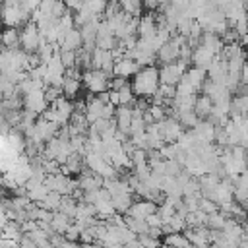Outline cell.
<instances>
[{
  "instance_id": "6da1fadb",
  "label": "cell",
  "mask_w": 248,
  "mask_h": 248,
  "mask_svg": "<svg viewBox=\"0 0 248 248\" xmlns=\"http://www.w3.org/2000/svg\"><path fill=\"white\" fill-rule=\"evenodd\" d=\"M159 85H161L159 68H155V66L140 68V72L130 81V87H132L134 95L140 97V99H151L155 95V91L159 89Z\"/></svg>"
},
{
  "instance_id": "7a4b0ae2",
  "label": "cell",
  "mask_w": 248,
  "mask_h": 248,
  "mask_svg": "<svg viewBox=\"0 0 248 248\" xmlns=\"http://www.w3.org/2000/svg\"><path fill=\"white\" fill-rule=\"evenodd\" d=\"M43 41H45V37H41L37 23L27 21V23L19 29V46H21L23 52H27V54L37 52V48H39V45H41Z\"/></svg>"
},
{
  "instance_id": "3957f363",
  "label": "cell",
  "mask_w": 248,
  "mask_h": 248,
  "mask_svg": "<svg viewBox=\"0 0 248 248\" xmlns=\"http://www.w3.org/2000/svg\"><path fill=\"white\" fill-rule=\"evenodd\" d=\"M186 70H188V62H184V60L163 64L159 68V81H161V85L176 87V83L182 79V76L186 74Z\"/></svg>"
},
{
  "instance_id": "277c9868",
  "label": "cell",
  "mask_w": 248,
  "mask_h": 248,
  "mask_svg": "<svg viewBox=\"0 0 248 248\" xmlns=\"http://www.w3.org/2000/svg\"><path fill=\"white\" fill-rule=\"evenodd\" d=\"M81 81H83V85H85V89L89 93L97 95V93L108 89L110 78H108V74H105L101 70H87V72L81 74Z\"/></svg>"
},
{
  "instance_id": "5b68a950",
  "label": "cell",
  "mask_w": 248,
  "mask_h": 248,
  "mask_svg": "<svg viewBox=\"0 0 248 248\" xmlns=\"http://www.w3.org/2000/svg\"><path fill=\"white\" fill-rule=\"evenodd\" d=\"M23 108L41 116L48 108V103L45 101V89H33L29 93H25L23 95Z\"/></svg>"
},
{
  "instance_id": "8992f818",
  "label": "cell",
  "mask_w": 248,
  "mask_h": 248,
  "mask_svg": "<svg viewBox=\"0 0 248 248\" xmlns=\"http://www.w3.org/2000/svg\"><path fill=\"white\" fill-rule=\"evenodd\" d=\"M112 66H114V58H112L110 50L93 48V52H91V70H101V72L112 76Z\"/></svg>"
},
{
  "instance_id": "52a82bcc",
  "label": "cell",
  "mask_w": 248,
  "mask_h": 248,
  "mask_svg": "<svg viewBox=\"0 0 248 248\" xmlns=\"http://www.w3.org/2000/svg\"><path fill=\"white\" fill-rule=\"evenodd\" d=\"M48 107L52 108L54 124H58V126H66V124L70 122V118H72V114H74V105H72L66 97H60L56 103H52V105H48Z\"/></svg>"
},
{
  "instance_id": "ba28073f",
  "label": "cell",
  "mask_w": 248,
  "mask_h": 248,
  "mask_svg": "<svg viewBox=\"0 0 248 248\" xmlns=\"http://www.w3.org/2000/svg\"><path fill=\"white\" fill-rule=\"evenodd\" d=\"M184 236L188 238V242L194 248H207L211 244L209 238V229L207 227H188L184 231Z\"/></svg>"
},
{
  "instance_id": "9c48e42d",
  "label": "cell",
  "mask_w": 248,
  "mask_h": 248,
  "mask_svg": "<svg viewBox=\"0 0 248 248\" xmlns=\"http://www.w3.org/2000/svg\"><path fill=\"white\" fill-rule=\"evenodd\" d=\"M99 188H103V178H101L99 174L91 172V170L85 167V169L81 170L79 178H78V190H81L83 194H87V192H95V190H99Z\"/></svg>"
},
{
  "instance_id": "30bf717a",
  "label": "cell",
  "mask_w": 248,
  "mask_h": 248,
  "mask_svg": "<svg viewBox=\"0 0 248 248\" xmlns=\"http://www.w3.org/2000/svg\"><path fill=\"white\" fill-rule=\"evenodd\" d=\"M159 124H161V132H163L165 143H174V141L180 138V134L184 132L182 124H180L176 118H172V116H167V118L161 120Z\"/></svg>"
},
{
  "instance_id": "8fae6325",
  "label": "cell",
  "mask_w": 248,
  "mask_h": 248,
  "mask_svg": "<svg viewBox=\"0 0 248 248\" xmlns=\"http://www.w3.org/2000/svg\"><path fill=\"white\" fill-rule=\"evenodd\" d=\"M205 74H207V79L209 81L223 83L225 85V79H227V60H223L221 56H215L213 62L207 66Z\"/></svg>"
},
{
  "instance_id": "7c38bea8",
  "label": "cell",
  "mask_w": 248,
  "mask_h": 248,
  "mask_svg": "<svg viewBox=\"0 0 248 248\" xmlns=\"http://www.w3.org/2000/svg\"><path fill=\"white\" fill-rule=\"evenodd\" d=\"M138 72H140V64L134 62V60H130V58H120V60H116L114 66H112V76H114V78H124V79H128V78H134Z\"/></svg>"
},
{
  "instance_id": "4fadbf2b",
  "label": "cell",
  "mask_w": 248,
  "mask_h": 248,
  "mask_svg": "<svg viewBox=\"0 0 248 248\" xmlns=\"http://www.w3.org/2000/svg\"><path fill=\"white\" fill-rule=\"evenodd\" d=\"M153 213H157V203L155 202H149V200H138L136 202L134 200V203H132V207L128 209L126 215L136 217V219H147Z\"/></svg>"
},
{
  "instance_id": "5bb4252c",
  "label": "cell",
  "mask_w": 248,
  "mask_h": 248,
  "mask_svg": "<svg viewBox=\"0 0 248 248\" xmlns=\"http://www.w3.org/2000/svg\"><path fill=\"white\" fill-rule=\"evenodd\" d=\"M155 31H157V19H155V14H153V12L143 14V16L140 17V21H138V31H136L138 39L151 37V35H155Z\"/></svg>"
},
{
  "instance_id": "9a60e30c",
  "label": "cell",
  "mask_w": 248,
  "mask_h": 248,
  "mask_svg": "<svg viewBox=\"0 0 248 248\" xmlns=\"http://www.w3.org/2000/svg\"><path fill=\"white\" fill-rule=\"evenodd\" d=\"M213 58H215V54H213L209 48H205L203 45H198V46L192 48V58H190V62H192L196 68L207 70V66L213 62Z\"/></svg>"
},
{
  "instance_id": "2e32d148",
  "label": "cell",
  "mask_w": 248,
  "mask_h": 248,
  "mask_svg": "<svg viewBox=\"0 0 248 248\" xmlns=\"http://www.w3.org/2000/svg\"><path fill=\"white\" fill-rule=\"evenodd\" d=\"M81 45H83V39H81L79 27H74V29H70V31L64 35V39L58 43L60 50H76V52L81 48Z\"/></svg>"
},
{
  "instance_id": "e0dca14e",
  "label": "cell",
  "mask_w": 248,
  "mask_h": 248,
  "mask_svg": "<svg viewBox=\"0 0 248 248\" xmlns=\"http://www.w3.org/2000/svg\"><path fill=\"white\" fill-rule=\"evenodd\" d=\"M132 118H134V112H132V107H116L114 110V122H116V130L128 134L130 130V124H132ZM130 136V134H128Z\"/></svg>"
},
{
  "instance_id": "ac0fdd59",
  "label": "cell",
  "mask_w": 248,
  "mask_h": 248,
  "mask_svg": "<svg viewBox=\"0 0 248 248\" xmlns=\"http://www.w3.org/2000/svg\"><path fill=\"white\" fill-rule=\"evenodd\" d=\"M110 203H112V207H114V213L126 215L128 209H130L132 203H134V196H132V192L116 194V196H110Z\"/></svg>"
},
{
  "instance_id": "d6986e66",
  "label": "cell",
  "mask_w": 248,
  "mask_h": 248,
  "mask_svg": "<svg viewBox=\"0 0 248 248\" xmlns=\"http://www.w3.org/2000/svg\"><path fill=\"white\" fill-rule=\"evenodd\" d=\"M232 198L236 203H244L248 202V170H244L236 180H234V192Z\"/></svg>"
},
{
  "instance_id": "ffe728a7",
  "label": "cell",
  "mask_w": 248,
  "mask_h": 248,
  "mask_svg": "<svg viewBox=\"0 0 248 248\" xmlns=\"http://www.w3.org/2000/svg\"><path fill=\"white\" fill-rule=\"evenodd\" d=\"M184 78H186V81H188L196 91H202V87H203V83H205V79H207V74H205V70L192 66V68L186 70Z\"/></svg>"
},
{
  "instance_id": "44dd1931",
  "label": "cell",
  "mask_w": 248,
  "mask_h": 248,
  "mask_svg": "<svg viewBox=\"0 0 248 248\" xmlns=\"http://www.w3.org/2000/svg\"><path fill=\"white\" fill-rule=\"evenodd\" d=\"M0 45L2 48H19V29L6 27L0 33Z\"/></svg>"
},
{
  "instance_id": "7402d4cb",
  "label": "cell",
  "mask_w": 248,
  "mask_h": 248,
  "mask_svg": "<svg viewBox=\"0 0 248 248\" xmlns=\"http://www.w3.org/2000/svg\"><path fill=\"white\" fill-rule=\"evenodd\" d=\"M72 223H74V219H72V217H68V215L60 213V211H54V213H52L50 227H52V231H54V232H58V234H62V236H64V232L68 231V227H70Z\"/></svg>"
},
{
  "instance_id": "603a6c76",
  "label": "cell",
  "mask_w": 248,
  "mask_h": 248,
  "mask_svg": "<svg viewBox=\"0 0 248 248\" xmlns=\"http://www.w3.org/2000/svg\"><path fill=\"white\" fill-rule=\"evenodd\" d=\"M213 108V101L207 97V95H198L196 97V103H194V112L198 114V118H207L209 112Z\"/></svg>"
},
{
  "instance_id": "cb8c5ba5",
  "label": "cell",
  "mask_w": 248,
  "mask_h": 248,
  "mask_svg": "<svg viewBox=\"0 0 248 248\" xmlns=\"http://www.w3.org/2000/svg\"><path fill=\"white\" fill-rule=\"evenodd\" d=\"M79 89H81V79H74V78H66L64 76V83H62V95L70 101L74 97L79 95Z\"/></svg>"
},
{
  "instance_id": "d4e9b609",
  "label": "cell",
  "mask_w": 248,
  "mask_h": 248,
  "mask_svg": "<svg viewBox=\"0 0 248 248\" xmlns=\"http://www.w3.org/2000/svg\"><path fill=\"white\" fill-rule=\"evenodd\" d=\"M60 202H62V196H60V194H56V192H48L37 205L43 207V209H46V211H50V213H54V211L60 209Z\"/></svg>"
},
{
  "instance_id": "484cf974",
  "label": "cell",
  "mask_w": 248,
  "mask_h": 248,
  "mask_svg": "<svg viewBox=\"0 0 248 248\" xmlns=\"http://www.w3.org/2000/svg\"><path fill=\"white\" fill-rule=\"evenodd\" d=\"M124 223H126V227H128L134 234H145V232H149V225H147L145 219H136V217L124 215Z\"/></svg>"
},
{
  "instance_id": "4316f807",
  "label": "cell",
  "mask_w": 248,
  "mask_h": 248,
  "mask_svg": "<svg viewBox=\"0 0 248 248\" xmlns=\"http://www.w3.org/2000/svg\"><path fill=\"white\" fill-rule=\"evenodd\" d=\"M165 246L167 248H188L192 246L188 242V238L184 236V232H170V234H165Z\"/></svg>"
},
{
  "instance_id": "83f0119b",
  "label": "cell",
  "mask_w": 248,
  "mask_h": 248,
  "mask_svg": "<svg viewBox=\"0 0 248 248\" xmlns=\"http://www.w3.org/2000/svg\"><path fill=\"white\" fill-rule=\"evenodd\" d=\"M172 118H176L180 124H182V128L184 130H192L196 124H198V114L194 112V110H182V112H178V114H174Z\"/></svg>"
},
{
  "instance_id": "f1b7e54d",
  "label": "cell",
  "mask_w": 248,
  "mask_h": 248,
  "mask_svg": "<svg viewBox=\"0 0 248 248\" xmlns=\"http://www.w3.org/2000/svg\"><path fill=\"white\" fill-rule=\"evenodd\" d=\"M225 221H227V215L221 213V211H215V213L207 215V219H205V227L211 229V231H221V229L225 227Z\"/></svg>"
},
{
  "instance_id": "f546056e",
  "label": "cell",
  "mask_w": 248,
  "mask_h": 248,
  "mask_svg": "<svg viewBox=\"0 0 248 248\" xmlns=\"http://www.w3.org/2000/svg\"><path fill=\"white\" fill-rule=\"evenodd\" d=\"M118 45V39L114 35H101L95 39V48H103V50H112Z\"/></svg>"
},
{
  "instance_id": "4dcf8cb0",
  "label": "cell",
  "mask_w": 248,
  "mask_h": 248,
  "mask_svg": "<svg viewBox=\"0 0 248 248\" xmlns=\"http://www.w3.org/2000/svg\"><path fill=\"white\" fill-rule=\"evenodd\" d=\"M118 101H120V105H122V107H132V105H134L136 95H134V91H132L130 83H128V85H124L122 89H118Z\"/></svg>"
},
{
  "instance_id": "1f68e13d",
  "label": "cell",
  "mask_w": 248,
  "mask_h": 248,
  "mask_svg": "<svg viewBox=\"0 0 248 248\" xmlns=\"http://www.w3.org/2000/svg\"><path fill=\"white\" fill-rule=\"evenodd\" d=\"M60 62L62 66L68 70V68H76V62H78V52L76 50H60Z\"/></svg>"
},
{
  "instance_id": "d6a6232c",
  "label": "cell",
  "mask_w": 248,
  "mask_h": 248,
  "mask_svg": "<svg viewBox=\"0 0 248 248\" xmlns=\"http://www.w3.org/2000/svg\"><path fill=\"white\" fill-rule=\"evenodd\" d=\"M138 244H140V248H159L161 246L159 244V238L153 236V234H149V232L138 234Z\"/></svg>"
},
{
  "instance_id": "836d02e7",
  "label": "cell",
  "mask_w": 248,
  "mask_h": 248,
  "mask_svg": "<svg viewBox=\"0 0 248 248\" xmlns=\"http://www.w3.org/2000/svg\"><path fill=\"white\" fill-rule=\"evenodd\" d=\"M60 97H64L62 95V87H54V85H45V101L48 103V105H52V103H56Z\"/></svg>"
},
{
  "instance_id": "e575fe53",
  "label": "cell",
  "mask_w": 248,
  "mask_h": 248,
  "mask_svg": "<svg viewBox=\"0 0 248 248\" xmlns=\"http://www.w3.org/2000/svg\"><path fill=\"white\" fill-rule=\"evenodd\" d=\"M198 207H200V211H203L205 215H211V213H215V211H219V205L213 202V200H209V198H200V202H198Z\"/></svg>"
},
{
  "instance_id": "d590c367",
  "label": "cell",
  "mask_w": 248,
  "mask_h": 248,
  "mask_svg": "<svg viewBox=\"0 0 248 248\" xmlns=\"http://www.w3.org/2000/svg\"><path fill=\"white\" fill-rule=\"evenodd\" d=\"M79 232H81V227L76 225V223H72V225L68 227V231L64 232V238L70 240V242H79Z\"/></svg>"
},
{
  "instance_id": "8d00e7d4",
  "label": "cell",
  "mask_w": 248,
  "mask_h": 248,
  "mask_svg": "<svg viewBox=\"0 0 248 248\" xmlns=\"http://www.w3.org/2000/svg\"><path fill=\"white\" fill-rule=\"evenodd\" d=\"M64 4H66V8H68V12L76 14V12H79V10L83 8L85 0H64Z\"/></svg>"
},
{
  "instance_id": "74e56055",
  "label": "cell",
  "mask_w": 248,
  "mask_h": 248,
  "mask_svg": "<svg viewBox=\"0 0 248 248\" xmlns=\"http://www.w3.org/2000/svg\"><path fill=\"white\" fill-rule=\"evenodd\" d=\"M17 244H19V248H37V244H35V242L31 240V236H29V234H25V232H23V236L19 238V242H17Z\"/></svg>"
},
{
  "instance_id": "f35d334b",
  "label": "cell",
  "mask_w": 248,
  "mask_h": 248,
  "mask_svg": "<svg viewBox=\"0 0 248 248\" xmlns=\"http://www.w3.org/2000/svg\"><path fill=\"white\" fill-rule=\"evenodd\" d=\"M240 85H248V60L242 64V70H240Z\"/></svg>"
},
{
  "instance_id": "ab89813d",
  "label": "cell",
  "mask_w": 248,
  "mask_h": 248,
  "mask_svg": "<svg viewBox=\"0 0 248 248\" xmlns=\"http://www.w3.org/2000/svg\"><path fill=\"white\" fill-rule=\"evenodd\" d=\"M58 248H79V242H70V240H62V244Z\"/></svg>"
},
{
  "instance_id": "60d3db41",
  "label": "cell",
  "mask_w": 248,
  "mask_h": 248,
  "mask_svg": "<svg viewBox=\"0 0 248 248\" xmlns=\"http://www.w3.org/2000/svg\"><path fill=\"white\" fill-rule=\"evenodd\" d=\"M79 248H105V246L99 242H89V244H79Z\"/></svg>"
},
{
  "instance_id": "b9f144b4",
  "label": "cell",
  "mask_w": 248,
  "mask_h": 248,
  "mask_svg": "<svg viewBox=\"0 0 248 248\" xmlns=\"http://www.w3.org/2000/svg\"><path fill=\"white\" fill-rule=\"evenodd\" d=\"M238 248H248V240H242V242L238 244Z\"/></svg>"
},
{
  "instance_id": "7bdbcfd3",
  "label": "cell",
  "mask_w": 248,
  "mask_h": 248,
  "mask_svg": "<svg viewBox=\"0 0 248 248\" xmlns=\"http://www.w3.org/2000/svg\"><path fill=\"white\" fill-rule=\"evenodd\" d=\"M246 169H248V151H246Z\"/></svg>"
},
{
  "instance_id": "ee69618b",
  "label": "cell",
  "mask_w": 248,
  "mask_h": 248,
  "mask_svg": "<svg viewBox=\"0 0 248 248\" xmlns=\"http://www.w3.org/2000/svg\"><path fill=\"white\" fill-rule=\"evenodd\" d=\"M0 16H2V6H0Z\"/></svg>"
},
{
  "instance_id": "f6af8a7d",
  "label": "cell",
  "mask_w": 248,
  "mask_h": 248,
  "mask_svg": "<svg viewBox=\"0 0 248 248\" xmlns=\"http://www.w3.org/2000/svg\"><path fill=\"white\" fill-rule=\"evenodd\" d=\"M2 2H4V0H0V4H2Z\"/></svg>"
},
{
  "instance_id": "bcb514c9",
  "label": "cell",
  "mask_w": 248,
  "mask_h": 248,
  "mask_svg": "<svg viewBox=\"0 0 248 248\" xmlns=\"http://www.w3.org/2000/svg\"><path fill=\"white\" fill-rule=\"evenodd\" d=\"M246 60H248V56H246Z\"/></svg>"
}]
</instances>
